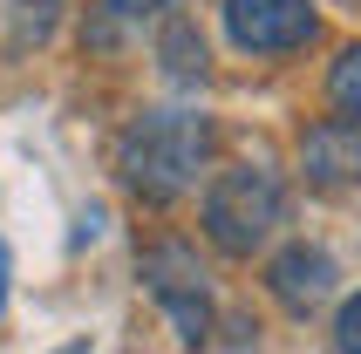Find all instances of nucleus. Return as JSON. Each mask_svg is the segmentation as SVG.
<instances>
[{"label":"nucleus","mask_w":361,"mask_h":354,"mask_svg":"<svg viewBox=\"0 0 361 354\" xmlns=\"http://www.w3.org/2000/svg\"><path fill=\"white\" fill-rule=\"evenodd\" d=\"M286 218V184L266 164H225L204 191V238L232 259H252Z\"/></svg>","instance_id":"2"},{"label":"nucleus","mask_w":361,"mask_h":354,"mask_svg":"<svg viewBox=\"0 0 361 354\" xmlns=\"http://www.w3.org/2000/svg\"><path fill=\"white\" fill-rule=\"evenodd\" d=\"M300 177L314 191H348V184H361V130L341 123V116L314 123L300 137Z\"/></svg>","instance_id":"5"},{"label":"nucleus","mask_w":361,"mask_h":354,"mask_svg":"<svg viewBox=\"0 0 361 354\" xmlns=\"http://www.w3.org/2000/svg\"><path fill=\"white\" fill-rule=\"evenodd\" d=\"M334 259L321 252V245H286V252H273V266H266V286H273V300H280L286 314H314L327 293H334Z\"/></svg>","instance_id":"6"},{"label":"nucleus","mask_w":361,"mask_h":354,"mask_svg":"<svg viewBox=\"0 0 361 354\" xmlns=\"http://www.w3.org/2000/svg\"><path fill=\"white\" fill-rule=\"evenodd\" d=\"M157 55H164V75H171V82H198L204 75V41H198V28L178 20V14H171V28H164Z\"/></svg>","instance_id":"7"},{"label":"nucleus","mask_w":361,"mask_h":354,"mask_svg":"<svg viewBox=\"0 0 361 354\" xmlns=\"http://www.w3.org/2000/svg\"><path fill=\"white\" fill-rule=\"evenodd\" d=\"M7 279H14V259H7V238H0V307H7Z\"/></svg>","instance_id":"11"},{"label":"nucleus","mask_w":361,"mask_h":354,"mask_svg":"<svg viewBox=\"0 0 361 354\" xmlns=\"http://www.w3.org/2000/svg\"><path fill=\"white\" fill-rule=\"evenodd\" d=\"M55 354H89V341H68V348H55Z\"/></svg>","instance_id":"12"},{"label":"nucleus","mask_w":361,"mask_h":354,"mask_svg":"<svg viewBox=\"0 0 361 354\" xmlns=\"http://www.w3.org/2000/svg\"><path fill=\"white\" fill-rule=\"evenodd\" d=\"M204 157H212V123L198 109H150L116 137V177L143 205H171L198 184Z\"/></svg>","instance_id":"1"},{"label":"nucleus","mask_w":361,"mask_h":354,"mask_svg":"<svg viewBox=\"0 0 361 354\" xmlns=\"http://www.w3.org/2000/svg\"><path fill=\"white\" fill-rule=\"evenodd\" d=\"M137 279H143V293H150L164 314H171V327H178L184 348H198V341L212 334V320H219L212 273H204V259L191 252L184 238H157V245L137 259Z\"/></svg>","instance_id":"3"},{"label":"nucleus","mask_w":361,"mask_h":354,"mask_svg":"<svg viewBox=\"0 0 361 354\" xmlns=\"http://www.w3.org/2000/svg\"><path fill=\"white\" fill-rule=\"evenodd\" d=\"M327 102L341 109V123H355V130H361V41H355V48H341V61L327 68Z\"/></svg>","instance_id":"8"},{"label":"nucleus","mask_w":361,"mask_h":354,"mask_svg":"<svg viewBox=\"0 0 361 354\" xmlns=\"http://www.w3.org/2000/svg\"><path fill=\"white\" fill-rule=\"evenodd\" d=\"M225 35L245 55H293L321 35V14L307 0H225Z\"/></svg>","instance_id":"4"},{"label":"nucleus","mask_w":361,"mask_h":354,"mask_svg":"<svg viewBox=\"0 0 361 354\" xmlns=\"http://www.w3.org/2000/svg\"><path fill=\"white\" fill-rule=\"evenodd\" d=\"M334 354H361V293L334 314Z\"/></svg>","instance_id":"9"},{"label":"nucleus","mask_w":361,"mask_h":354,"mask_svg":"<svg viewBox=\"0 0 361 354\" xmlns=\"http://www.w3.org/2000/svg\"><path fill=\"white\" fill-rule=\"evenodd\" d=\"M171 7H184V0H102V14L116 20H150V14H171Z\"/></svg>","instance_id":"10"}]
</instances>
